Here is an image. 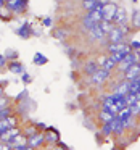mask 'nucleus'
I'll list each match as a JSON object with an SVG mask.
<instances>
[{"label": "nucleus", "mask_w": 140, "mask_h": 150, "mask_svg": "<svg viewBox=\"0 0 140 150\" xmlns=\"http://www.w3.org/2000/svg\"><path fill=\"white\" fill-rule=\"evenodd\" d=\"M5 7L10 10V13L20 15V13H23V11H26L27 4L23 2V0H8V2H5Z\"/></svg>", "instance_id": "obj_1"}, {"label": "nucleus", "mask_w": 140, "mask_h": 150, "mask_svg": "<svg viewBox=\"0 0 140 150\" xmlns=\"http://www.w3.org/2000/svg\"><path fill=\"white\" fill-rule=\"evenodd\" d=\"M116 10H117V5L116 4H105L103 7V21L106 23H113L114 20V15H116Z\"/></svg>", "instance_id": "obj_2"}, {"label": "nucleus", "mask_w": 140, "mask_h": 150, "mask_svg": "<svg viewBox=\"0 0 140 150\" xmlns=\"http://www.w3.org/2000/svg\"><path fill=\"white\" fill-rule=\"evenodd\" d=\"M45 142V136H44L42 132H36L34 136H29L27 137V147H31L32 150H36V149H39L42 144Z\"/></svg>", "instance_id": "obj_3"}, {"label": "nucleus", "mask_w": 140, "mask_h": 150, "mask_svg": "<svg viewBox=\"0 0 140 150\" xmlns=\"http://www.w3.org/2000/svg\"><path fill=\"white\" fill-rule=\"evenodd\" d=\"M139 57H140L139 52H130L129 55H127L126 58H124L122 62L117 65V66H119V69H121V71H126V69L129 68L130 65H134V63H139Z\"/></svg>", "instance_id": "obj_4"}, {"label": "nucleus", "mask_w": 140, "mask_h": 150, "mask_svg": "<svg viewBox=\"0 0 140 150\" xmlns=\"http://www.w3.org/2000/svg\"><path fill=\"white\" fill-rule=\"evenodd\" d=\"M113 24H114V26H124V24H127V13H126V8L121 7V5H117V10H116V15H114Z\"/></svg>", "instance_id": "obj_5"}, {"label": "nucleus", "mask_w": 140, "mask_h": 150, "mask_svg": "<svg viewBox=\"0 0 140 150\" xmlns=\"http://www.w3.org/2000/svg\"><path fill=\"white\" fill-rule=\"evenodd\" d=\"M124 37H126V34L121 31V28L114 26L113 29L108 33V39L111 40V44H117V42H124Z\"/></svg>", "instance_id": "obj_6"}, {"label": "nucleus", "mask_w": 140, "mask_h": 150, "mask_svg": "<svg viewBox=\"0 0 140 150\" xmlns=\"http://www.w3.org/2000/svg\"><path fill=\"white\" fill-rule=\"evenodd\" d=\"M16 126H18L16 116H8V118H5V120L0 121V134L5 132V131H8V129H13V127H16Z\"/></svg>", "instance_id": "obj_7"}, {"label": "nucleus", "mask_w": 140, "mask_h": 150, "mask_svg": "<svg viewBox=\"0 0 140 150\" xmlns=\"http://www.w3.org/2000/svg\"><path fill=\"white\" fill-rule=\"evenodd\" d=\"M137 76H140V63H134L124 71V79H127V81H132Z\"/></svg>", "instance_id": "obj_8"}, {"label": "nucleus", "mask_w": 140, "mask_h": 150, "mask_svg": "<svg viewBox=\"0 0 140 150\" xmlns=\"http://www.w3.org/2000/svg\"><path fill=\"white\" fill-rule=\"evenodd\" d=\"M108 78H110V73L108 71H105V69H98L97 73H95L94 76H90V79H92V82L94 84H97V86H101L103 82H106L108 81Z\"/></svg>", "instance_id": "obj_9"}, {"label": "nucleus", "mask_w": 140, "mask_h": 150, "mask_svg": "<svg viewBox=\"0 0 140 150\" xmlns=\"http://www.w3.org/2000/svg\"><path fill=\"white\" fill-rule=\"evenodd\" d=\"M130 52H132V49H130V45H127L126 49L122 50V52H116V53H111V55H110V60H111V62L114 63V65H119V63L122 62V60L126 58V57L129 55Z\"/></svg>", "instance_id": "obj_10"}, {"label": "nucleus", "mask_w": 140, "mask_h": 150, "mask_svg": "<svg viewBox=\"0 0 140 150\" xmlns=\"http://www.w3.org/2000/svg\"><path fill=\"white\" fill-rule=\"evenodd\" d=\"M106 2H98V0H87V2H82V7L87 11H94V10H101L105 7Z\"/></svg>", "instance_id": "obj_11"}, {"label": "nucleus", "mask_w": 140, "mask_h": 150, "mask_svg": "<svg viewBox=\"0 0 140 150\" xmlns=\"http://www.w3.org/2000/svg\"><path fill=\"white\" fill-rule=\"evenodd\" d=\"M129 86H130V81L124 79L122 82H119V84L114 87V92H113V94H117V95H122V97H126V95L129 94Z\"/></svg>", "instance_id": "obj_12"}, {"label": "nucleus", "mask_w": 140, "mask_h": 150, "mask_svg": "<svg viewBox=\"0 0 140 150\" xmlns=\"http://www.w3.org/2000/svg\"><path fill=\"white\" fill-rule=\"evenodd\" d=\"M89 36H90V39H94V40H101L105 36H106V34H105L103 29H101V28L97 24L95 28H92V29L89 31Z\"/></svg>", "instance_id": "obj_13"}, {"label": "nucleus", "mask_w": 140, "mask_h": 150, "mask_svg": "<svg viewBox=\"0 0 140 150\" xmlns=\"http://www.w3.org/2000/svg\"><path fill=\"white\" fill-rule=\"evenodd\" d=\"M111 126H113V134H116V136H121V134H122V131L126 129V127H124V124H122V121H121L117 116H114V120L111 121Z\"/></svg>", "instance_id": "obj_14"}, {"label": "nucleus", "mask_w": 140, "mask_h": 150, "mask_svg": "<svg viewBox=\"0 0 140 150\" xmlns=\"http://www.w3.org/2000/svg\"><path fill=\"white\" fill-rule=\"evenodd\" d=\"M100 69V66H98V63L97 62H94V60H90V62H87L85 63V68H84V71H85V74H89V76H94L95 73Z\"/></svg>", "instance_id": "obj_15"}, {"label": "nucleus", "mask_w": 140, "mask_h": 150, "mask_svg": "<svg viewBox=\"0 0 140 150\" xmlns=\"http://www.w3.org/2000/svg\"><path fill=\"white\" fill-rule=\"evenodd\" d=\"M31 33H32V31H31V24H27V23H24L21 28L16 29V34L20 37H23V39H27V37L31 36Z\"/></svg>", "instance_id": "obj_16"}, {"label": "nucleus", "mask_w": 140, "mask_h": 150, "mask_svg": "<svg viewBox=\"0 0 140 150\" xmlns=\"http://www.w3.org/2000/svg\"><path fill=\"white\" fill-rule=\"evenodd\" d=\"M140 92V76H137L135 79L130 81V86H129V94H139Z\"/></svg>", "instance_id": "obj_17"}, {"label": "nucleus", "mask_w": 140, "mask_h": 150, "mask_svg": "<svg viewBox=\"0 0 140 150\" xmlns=\"http://www.w3.org/2000/svg\"><path fill=\"white\" fill-rule=\"evenodd\" d=\"M126 47H127V44H124V42L110 44V45H108V52H110V55H111V53H116V52H122Z\"/></svg>", "instance_id": "obj_18"}, {"label": "nucleus", "mask_w": 140, "mask_h": 150, "mask_svg": "<svg viewBox=\"0 0 140 150\" xmlns=\"http://www.w3.org/2000/svg\"><path fill=\"white\" fill-rule=\"evenodd\" d=\"M8 68H10V71L15 73V74H21V73L24 71V66L21 65L20 62H11L10 65H8Z\"/></svg>", "instance_id": "obj_19"}, {"label": "nucleus", "mask_w": 140, "mask_h": 150, "mask_svg": "<svg viewBox=\"0 0 140 150\" xmlns=\"http://www.w3.org/2000/svg\"><path fill=\"white\" fill-rule=\"evenodd\" d=\"M47 62H49V60H47V57L44 55V53H36V55H34V63H36V65H45Z\"/></svg>", "instance_id": "obj_20"}, {"label": "nucleus", "mask_w": 140, "mask_h": 150, "mask_svg": "<svg viewBox=\"0 0 140 150\" xmlns=\"http://www.w3.org/2000/svg\"><path fill=\"white\" fill-rule=\"evenodd\" d=\"M100 120L103 121V124H105V123H110V121H113V120H114V116H113L111 113H108V111L101 110V113H100Z\"/></svg>", "instance_id": "obj_21"}, {"label": "nucleus", "mask_w": 140, "mask_h": 150, "mask_svg": "<svg viewBox=\"0 0 140 150\" xmlns=\"http://www.w3.org/2000/svg\"><path fill=\"white\" fill-rule=\"evenodd\" d=\"M44 136H45V142H58L60 140L58 134H56L55 131H52V132H49V134H44Z\"/></svg>", "instance_id": "obj_22"}, {"label": "nucleus", "mask_w": 140, "mask_h": 150, "mask_svg": "<svg viewBox=\"0 0 140 150\" xmlns=\"http://www.w3.org/2000/svg\"><path fill=\"white\" fill-rule=\"evenodd\" d=\"M139 100V95H135V94H127L126 95V103H127V107H132L135 102Z\"/></svg>", "instance_id": "obj_23"}, {"label": "nucleus", "mask_w": 140, "mask_h": 150, "mask_svg": "<svg viewBox=\"0 0 140 150\" xmlns=\"http://www.w3.org/2000/svg\"><path fill=\"white\" fill-rule=\"evenodd\" d=\"M101 132H103V136H110V134H113V126H111V121H110V123H105L103 126H101Z\"/></svg>", "instance_id": "obj_24"}, {"label": "nucleus", "mask_w": 140, "mask_h": 150, "mask_svg": "<svg viewBox=\"0 0 140 150\" xmlns=\"http://www.w3.org/2000/svg\"><path fill=\"white\" fill-rule=\"evenodd\" d=\"M113 103H114V102H113L111 94H110V95H105V98H103V110H108V108H110Z\"/></svg>", "instance_id": "obj_25"}, {"label": "nucleus", "mask_w": 140, "mask_h": 150, "mask_svg": "<svg viewBox=\"0 0 140 150\" xmlns=\"http://www.w3.org/2000/svg\"><path fill=\"white\" fill-rule=\"evenodd\" d=\"M8 116H11V108L10 107L2 108V110H0V121L5 120V118H8Z\"/></svg>", "instance_id": "obj_26"}, {"label": "nucleus", "mask_w": 140, "mask_h": 150, "mask_svg": "<svg viewBox=\"0 0 140 150\" xmlns=\"http://www.w3.org/2000/svg\"><path fill=\"white\" fill-rule=\"evenodd\" d=\"M130 108V113H132V116H135V115H140V100H137L135 103L132 105Z\"/></svg>", "instance_id": "obj_27"}, {"label": "nucleus", "mask_w": 140, "mask_h": 150, "mask_svg": "<svg viewBox=\"0 0 140 150\" xmlns=\"http://www.w3.org/2000/svg\"><path fill=\"white\" fill-rule=\"evenodd\" d=\"M53 36H55L56 39L63 40V39L66 37V34H63V31H61V29H55V33H53Z\"/></svg>", "instance_id": "obj_28"}, {"label": "nucleus", "mask_w": 140, "mask_h": 150, "mask_svg": "<svg viewBox=\"0 0 140 150\" xmlns=\"http://www.w3.org/2000/svg\"><path fill=\"white\" fill-rule=\"evenodd\" d=\"M5 107H8V98L7 97H0V110L5 108Z\"/></svg>", "instance_id": "obj_29"}, {"label": "nucleus", "mask_w": 140, "mask_h": 150, "mask_svg": "<svg viewBox=\"0 0 140 150\" xmlns=\"http://www.w3.org/2000/svg\"><path fill=\"white\" fill-rule=\"evenodd\" d=\"M130 49H134V50H140V40H134V42L130 44Z\"/></svg>", "instance_id": "obj_30"}, {"label": "nucleus", "mask_w": 140, "mask_h": 150, "mask_svg": "<svg viewBox=\"0 0 140 150\" xmlns=\"http://www.w3.org/2000/svg\"><path fill=\"white\" fill-rule=\"evenodd\" d=\"M0 150H11V145H8L7 142H0Z\"/></svg>", "instance_id": "obj_31"}, {"label": "nucleus", "mask_w": 140, "mask_h": 150, "mask_svg": "<svg viewBox=\"0 0 140 150\" xmlns=\"http://www.w3.org/2000/svg\"><path fill=\"white\" fill-rule=\"evenodd\" d=\"M5 65H7V58H5V55H0V68H4Z\"/></svg>", "instance_id": "obj_32"}, {"label": "nucleus", "mask_w": 140, "mask_h": 150, "mask_svg": "<svg viewBox=\"0 0 140 150\" xmlns=\"http://www.w3.org/2000/svg\"><path fill=\"white\" fill-rule=\"evenodd\" d=\"M23 81H24V82H29V81H31V76H29V74H23Z\"/></svg>", "instance_id": "obj_33"}, {"label": "nucleus", "mask_w": 140, "mask_h": 150, "mask_svg": "<svg viewBox=\"0 0 140 150\" xmlns=\"http://www.w3.org/2000/svg\"><path fill=\"white\" fill-rule=\"evenodd\" d=\"M44 24H45V26H50V24H52V20H50V18H45V20H44Z\"/></svg>", "instance_id": "obj_34"}, {"label": "nucleus", "mask_w": 140, "mask_h": 150, "mask_svg": "<svg viewBox=\"0 0 140 150\" xmlns=\"http://www.w3.org/2000/svg\"><path fill=\"white\" fill-rule=\"evenodd\" d=\"M53 150H66V145H63V144H60L56 149H53Z\"/></svg>", "instance_id": "obj_35"}, {"label": "nucleus", "mask_w": 140, "mask_h": 150, "mask_svg": "<svg viewBox=\"0 0 140 150\" xmlns=\"http://www.w3.org/2000/svg\"><path fill=\"white\" fill-rule=\"evenodd\" d=\"M5 7V0H0V8H4Z\"/></svg>", "instance_id": "obj_36"}, {"label": "nucleus", "mask_w": 140, "mask_h": 150, "mask_svg": "<svg viewBox=\"0 0 140 150\" xmlns=\"http://www.w3.org/2000/svg\"><path fill=\"white\" fill-rule=\"evenodd\" d=\"M0 97H2V87H0Z\"/></svg>", "instance_id": "obj_37"}, {"label": "nucleus", "mask_w": 140, "mask_h": 150, "mask_svg": "<svg viewBox=\"0 0 140 150\" xmlns=\"http://www.w3.org/2000/svg\"><path fill=\"white\" fill-rule=\"evenodd\" d=\"M137 95H139V100H140V92H139V94H137Z\"/></svg>", "instance_id": "obj_38"}]
</instances>
